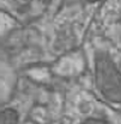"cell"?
Wrapping results in <instances>:
<instances>
[{
	"mask_svg": "<svg viewBox=\"0 0 121 124\" xmlns=\"http://www.w3.org/2000/svg\"><path fill=\"white\" fill-rule=\"evenodd\" d=\"M97 85L110 100L121 101V75L110 61L101 60L97 67Z\"/></svg>",
	"mask_w": 121,
	"mask_h": 124,
	"instance_id": "1",
	"label": "cell"
},
{
	"mask_svg": "<svg viewBox=\"0 0 121 124\" xmlns=\"http://www.w3.org/2000/svg\"><path fill=\"white\" fill-rule=\"evenodd\" d=\"M2 124H17V115L12 110H5L2 113Z\"/></svg>",
	"mask_w": 121,
	"mask_h": 124,
	"instance_id": "2",
	"label": "cell"
}]
</instances>
